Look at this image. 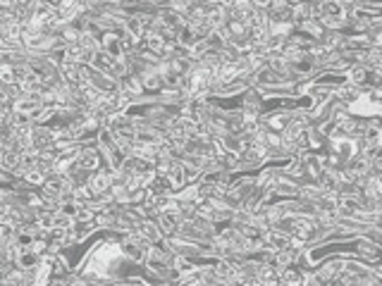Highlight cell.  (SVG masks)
Here are the masks:
<instances>
[{"mask_svg":"<svg viewBox=\"0 0 382 286\" xmlns=\"http://www.w3.org/2000/svg\"><path fill=\"white\" fill-rule=\"evenodd\" d=\"M358 253L368 260H378L380 258V245H375L373 241L363 239V241H358Z\"/></svg>","mask_w":382,"mask_h":286,"instance_id":"1","label":"cell"}]
</instances>
